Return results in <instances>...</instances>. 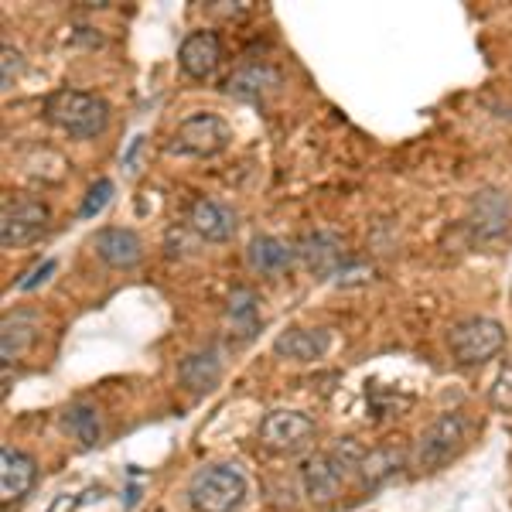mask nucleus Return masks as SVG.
I'll return each mask as SVG.
<instances>
[{
  "label": "nucleus",
  "instance_id": "obj_27",
  "mask_svg": "<svg viewBox=\"0 0 512 512\" xmlns=\"http://www.w3.org/2000/svg\"><path fill=\"white\" fill-rule=\"evenodd\" d=\"M79 502H82V495L79 492H69V495H59V499H55L45 512H76Z\"/></svg>",
  "mask_w": 512,
  "mask_h": 512
},
{
  "label": "nucleus",
  "instance_id": "obj_17",
  "mask_svg": "<svg viewBox=\"0 0 512 512\" xmlns=\"http://www.w3.org/2000/svg\"><path fill=\"white\" fill-rule=\"evenodd\" d=\"M38 328H41V321L35 311H28V308L11 311V315L4 318V325H0V359L18 362L21 355L35 345Z\"/></svg>",
  "mask_w": 512,
  "mask_h": 512
},
{
  "label": "nucleus",
  "instance_id": "obj_1",
  "mask_svg": "<svg viewBox=\"0 0 512 512\" xmlns=\"http://www.w3.org/2000/svg\"><path fill=\"white\" fill-rule=\"evenodd\" d=\"M45 117L69 137L93 140L110 123V106H106L103 96L86 93V89H59V93L45 99Z\"/></svg>",
  "mask_w": 512,
  "mask_h": 512
},
{
  "label": "nucleus",
  "instance_id": "obj_3",
  "mask_svg": "<svg viewBox=\"0 0 512 512\" xmlns=\"http://www.w3.org/2000/svg\"><path fill=\"white\" fill-rule=\"evenodd\" d=\"M246 499V478L233 465H205L188 482V502L195 512H236Z\"/></svg>",
  "mask_w": 512,
  "mask_h": 512
},
{
  "label": "nucleus",
  "instance_id": "obj_24",
  "mask_svg": "<svg viewBox=\"0 0 512 512\" xmlns=\"http://www.w3.org/2000/svg\"><path fill=\"white\" fill-rule=\"evenodd\" d=\"M492 407L502 410V414H512V362L499 369V376H495L492 383V393H489Z\"/></svg>",
  "mask_w": 512,
  "mask_h": 512
},
{
  "label": "nucleus",
  "instance_id": "obj_15",
  "mask_svg": "<svg viewBox=\"0 0 512 512\" xmlns=\"http://www.w3.org/2000/svg\"><path fill=\"white\" fill-rule=\"evenodd\" d=\"M236 226V209L226 202H216V198H202L192 209V216H188V229L202 239H209V243H229L236 236Z\"/></svg>",
  "mask_w": 512,
  "mask_h": 512
},
{
  "label": "nucleus",
  "instance_id": "obj_4",
  "mask_svg": "<svg viewBox=\"0 0 512 512\" xmlns=\"http://www.w3.org/2000/svg\"><path fill=\"white\" fill-rule=\"evenodd\" d=\"M448 349L458 366H482L506 349V328L489 315L465 318L448 332Z\"/></svg>",
  "mask_w": 512,
  "mask_h": 512
},
{
  "label": "nucleus",
  "instance_id": "obj_11",
  "mask_svg": "<svg viewBox=\"0 0 512 512\" xmlns=\"http://www.w3.org/2000/svg\"><path fill=\"white\" fill-rule=\"evenodd\" d=\"M297 256H301L304 267H308L315 277H332L345 263V243L338 233L315 229V233L297 239Z\"/></svg>",
  "mask_w": 512,
  "mask_h": 512
},
{
  "label": "nucleus",
  "instance_id": "obj_20",
  "mask_svg": "<svg viewBox=\"0 0 512 512\" xmlns=\"http://www.w3.org/2000/svg\"><path fill=\"white\" fill-rule=\"evenodd\" d=\"M226 318L239 338H253L260 332V308H256V294L246 287H233L226 301Z\"/></svg>",
  "mask_w": 512,
  "mask_h": 512
},
{
  "label": "nucleus",
  "instance_id": "obj_25",
  "mask_svg": "<svg viewBox=\"0 0 512 512\" xmlns=\"http://www.w3.org/2000/svg\"><path fill=\"white\" fill-rule=\"evenodd\" d=\"M21 69H24V59H21L18 48H14V45H4V48H0V86L11 89Z\"/></svg>",
  "mask_w": 512,
  "mask_h": 512
},
{
  "label": "nucleus",
  "instance_id": "obj_26",
  "mask_svg": "<svg viewBox=\"0 0 512 512\" xmlns=\"http://www.w3.org/2000/svg\"><path fill=\"white\" fill-rule=\"evenodd\" d=\"M55 267H59L55 260H45V263H41V267L35 270V274H28V280H21L18 291H31V287H41V284L48 280V274H55Z\"/></svg>",
  "mask_w": 512,
  "mask_h": 512
},
{
  "label": "nucleus",
  "instance_id": "obj_21",
  "mask_svg": "<svg viewBox=\"0 0 512 512\" xmlns=\"http://www.w3.org/2000/svg\"><path fill=\"white\" fill-rule=\"evenodd\" d=\"M396 468H403V454L396 448H376V451H366V458H362V465L355 468V475L362 478L366 489H376V485L386 482Z\"/></svg>",
  "mask_w": 512,
  "mask_h": 512
},
{
  "label": "nucleus",
  "instance_id": "obj_6",
  "mask_svg": "<svg viewBox=\"0 0 512 512\" xmlns=\"http://www.w3.org/2000/svg\"><path fill=\"white\" fill-rule=\"evenodd\" d=\"M229 144V123L216 113H195L181 120L168 140V154L175 158H216Z\"/></svg>",
  "mask_w": 512,
  "mask_h": 512
},
{
  "label": "nucleus",
  "instance_id": "obj_14",
  "mask_svg": "<svg viewBox=\"0 0 512 512\" xmlns=\"http://www.w3.org/2000/svg\"><path fill=\"white\" fill-rule=\"evenodd\" d=\"M35 482H38V461L18 448H4V454H0V499H4V506L21 502Z\"/></svg>",
  "mask_w": 512,
  "mask_h": 512
},
{
  "label": "nucleus",
  "instance_id": "obj_12",
  "mask_svg": "<svg viewBox=\"0 0 512 512\" xmlns=\"http://www.w3.org/2000/svg\"><path fill=\"white\" fill-rule=\"evenodd\" d=\"M222 369H226L222 349L219 345H205V349L188 352L185 359L178 362V383L185 386L188 393H209V390H216V383L222 379Z\"/></svg>",
  "mask_w": 512,
  "mask_h": 512
},
{
  "label": "nucleus",
  "instance_id": "obj_7",
  "mask_svg": "<svg viewBox=\"0 0 512 512\" xmlns=\"http://www.w3.org/2000/svg\"><path fill=\"white\" fill-rule=\"evenodd\" d=\"M315 431V417L304 414V410H270V414H263L260 427H256V437H260V444L267 451L291 454L304 448L315 437Z\"/></svg>",
  "mask_w": 512,
  "mask_h": 512
},
{
  "label": "nucleus",
  "instance_id": "obj_19",
  "mask_svg": "<svg viewBox=\"0 0 512 512\" xmlns=\"http://www.w3.org/2000/svg\"><path fill=\"white\" fill-rule=\"evenodd\" d=\"M297 250H291V243H284V239L277 236H253L250 239V250H246V263L256 270V274L263 277H274V274H284L287 267L294 263Z\"/></svg>",
  "mask_w": 512,
  "mask_h": 512
},
{
  "label": "nucleus",
  "instance_id": "obj_10",
  "mask_svg": "<svg viewBox=\"0 0 512 512\" xmlns=\"http://www.w3.org/2000/svg\"><path fill=\"white\" fill-rule=\"evenodd\" d=\"M222 62V38L216 35V31H192L185 41H181L178 48V65L181 72H185L188 79L195 82H205L212 76V72L219 69Z\"/></svg>",
  "mask_w": 512,
  "mask_h": 512
},
{
  "label": "nucleus",
  "instance_id": "obj_22",
  "mask_svg": "<svg viewBox=\"0 0 512 512\" xmlns=\"http://www.w3.org/2000/svg\"><path fill=\"white\" fill-rule=\"evenodd\" d=\"M62 424H65V431L76 437L79 444H86V448H93V444L99 441V420L93 414V407H82V403H76V407L65 410Z\"/></svg>",
  "mask_w": 512,
  "mask_h": 512
},
{
  "label": "nucleus",
  "instance_id": "obj_13",
  "mask_svg": "<svg viewBox=\"0 0 512 512\" xmlns=\"http://www.w3.org/2000/svg\"><path fill=\"white\" fill-rule=\"evenodd\" d=\"M93 250L106 267L113 270H130L144 260V243L134 229H123V226H106L99 229L93 239Z\"/></svg>",
  "mask_w": 512,
  "mask_h": 512
},
{
  "label": "nucleus",
  "instance_id": "obj_23",
  "mask_svg": "<svg viewBox=\"0 0 512 512\" xmlns=\"http://www.w3.org/2000/svg\"><path fill=\"white\" fill-rule=\"evenodd\" d=\"M113 195H117V185H113L110 178L93 181V188H89L86 198H82V205H79V219H96L99 212L113 202Z\"/></svg>",
  "mask_w": 512,
  "mask_h": 512
},
{
  "label": "nucleus",
  "instance_id": "obj_9",
  "mask_svg": "<svg viewBox=\"0 0 512 512\" xmlns=\"http://www.w3.org/2000/svg\"><path fill=\"white\" fill-rule=\"evenodd\" d=\"M468 226L472 233L489 243V239H499L509 233L512 226V198L506 192H495V188H485L472 198V216H468Z\"/></svg>",
  "mask_w": 512,
  "mask_h": 512
},
{
  "label": "nucleus",
  "instance_id": "obj_8",
  "mask_svg": "<svg viewBox=\"0 0 512 512\" xmlns=\"http://www.w3.org/2000/svg\"><path fill=\"white\" fill-rule=\"evenodd\" d=\"M301 482H304V492H308L311 502L318 506H328L338 492H342V482H345V465L335 458V451H318L311 458H304L301 465Z\"/></svg>",
  "mask_w": 512,
  "mask_h": 512
},
{
  "label": "nucleus",
  "instance_id": "obj_16",
  "mask_svg": "<svg viewBox=\"0 0 512 512\" xmlns=\"http://www.w3.org/2000/svg\"><path fill=\"white\" fill-rule=\"evenodd\" d=\"M328 349H332V332L328 328H287L274 342V355L291 362H315Z\"/></svg>",
  "mask_w": 512,
  "mask_h": 512
},
{
  "label": "nucleus",
  "instance_id": "obj_18",
  "mask_svg": "<svg viewBox=\"0 0 512 512\" xmlns=\"http://www.w3.org/2000/svg\"><path fill=\"white\" fill-rule=\"evenodd\" d=\"M277 69H270V65H260V62H250V65H239L233 76L226 79V93L236 96V99H246V103H260L267 93H274L277 89Z\"/></svg>",
  "mask_w": 512,
  "mask_h": 512
},
{
  "label": "nucleus",
  "instance_id": "obj_2",
  "mask_svg": "<svg viewBox=\"0 0 512 512\" xmlns=\"http://www.w3.org/2000/svg\"><path fill=\"white\" fill-rule=\"evenodd\" d=\"M468 434H472V420L461 410H448L437 420L424 427V434L417 437L414 448V465L424 468V472H437L444 468L451 458H458L461 448L468 444Z\"/></svg>",
  "mask_w": 512,
  "mask_h": 512
},
{
  "label": "nucleus",
  "instance_id": "obj_5",
  "mask_svg": "<svg viewBox=\"0 0 512 512\" xmlns=\"http://www.w3.org/2000/svg\"><path fill=\"white\" fill-rule=\"evenodd\" d=\"M52 229V212L35 195H11L0 212V243L4 250H21V246L38 243Z\"/></svg>",
  "mask_w": 512,
  "mask_h": 512
}]
</instances>
